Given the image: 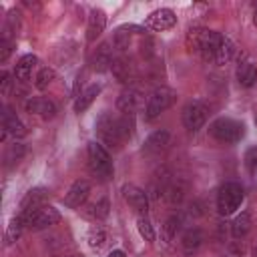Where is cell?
<instances>
[{"instance_id":"6da1fadb","label":"cell","mask_w":257,"mask_h":257,"mask_svg":"<svg viewBox=\"0 0 257 257\" xmlns=\"http://www.w3.org/2000/svg\"><path fill=\"white\" fill-rule=\"evenodd\" d=\"M185 42H187L189 52H195L203 60L219 64V66L231 62V58L235 56V44L231 42V38L223 36L221 32L209 30V28H201V26L189 28Z\"/></svg>"},{"instance_id":"7a4b0ae2","label":"cell","mask_w":257,"mask_h":257,"mask_svg":"<svg viewBox=\"0 0 257 257\" xmlns=\"http://www.w3.org/2000/svg\"><path fill=\"white\" fill-rule=\"evenodd\" d=\"M94 128H96L98 139L104 145H108L112 149H120L122 143L133 135V114L114 116L112 112L104 110L98 114Z\"/></svg>"},{"instance_id":"3957f363","label":"cell","mask_w":257,"mask_h":257,"mask_svg":"<svg viewBox=\"0 0 257 257\" xmlns=\"http://www.w3.org/2000/svg\"><path fill=\"white\" fill-rule=\"evenodd\" d=\"M86 167H88L90 175L100 183L110 181L114 175V167H112V159H110L108 151L104 149V145H100L96 141L88 143V147H86Z\"/></svg>"},{"instance_id":"277c9868","label":"cell","mask_w":257,"mask_h":257,"mask_svg":"<svg viewBox=\"0 0 257 257\" xmlns=\"http://www.w3.org/2000/svg\"><path fill=\"white\" fill-rule=\"evenodd\" d=\"M209 135L219 141V143H225V145H235L243 139L245 135V126L243 122L235 120V118H229V116H219L215 118L211 124H209Z\"/></svg>"},{"instance_id":"5b68a950","label":"cell","mask_w":257,"mask_h":257,"mask_svg":"<svg viewBox=\"0 0 257 257\" xmlns=\"http://www.w3.org/2000/svg\"><path fill=\"white\" fill-rule=\"evenodd\" d=\"M24 229L28 231H40V229H48L52 225H56L60 221V213L52 207V205H42L38 209L26 211V213H18Z\"/></svg>"},{"instance_id":"8992f818","label":"cell","mask_w":257,"mask_h":257,"mask_svg":"<svg viewBox=\"0 0 257 257\" xmlns=\"http://www.w3.org/2000/svg\"><path fill=\"white\" fill-rule=\"evenodd\" d=\"M243 199H245L243 187L235 181H227L221 185V189L217 193V209L223 217H229L241 207Z\"/></svg>"},{"instance_id":"52a82bcc","label":"cell","mask_w":257,"mask_h":257,"mask_svg":"<svg viewBox=\"0 0 257 257\" xmlns=\"http://www.w3.org/2000/svg\"><path fill=\"white\" fill-rule=\"evenodd\" d=\"M177 100V92L169 86H159L151 92L149 100H147V106H145V116L151 120L155 116H159L161 112H165L167 108L173 106V102Z\"/></svg>"},{"instance_id":"ba28073f","label":"cell","mask_w":257,"mask_h":257,"mask_svg":"<svg viewBox=\"0 0 257 257\" xmlns=\"http://www.w3.org/2000/svg\"><path fill=\"white\" fill-rule=\"evenodd\" d=\"M209 112H211V108L203 100H191V102H187L185 108H183V114H181L185 128L191 131V133H197L199 128L205 126V122L209 118Z\"/></svg>"},{"instance_id":"9c48e42d","label":"cell","mask_w":257,"mask_h":257,"mask_svg":"<svg viewBox=\"0 0 257 257\" xmlns=\"http://www.w3.org/2000/svg\"><path fill=\"white\" fill-rule=\"evenodd\" d=\"M147 106L145 104V92L139 88V86H128L124 88L118 98H116V108L122 112V114H133L137 112L139 108Z\"/></svg>"},{"instance_id":"30bf717a","label":"cell","mask_w":257,"mask_h":257,"mask_svg":"<svg viewBox=\"0 0 257 257\" xmlns=\"http://www.w3.org/2000/svg\"><path fill=\"white\" fill-rule=\"evenodd\" d=\"M24 108L28 114H34L42 120H50L56 116V104L46 96H30L24 100Z\"/></svg>"},{"instance_id":"8fae6325","label":"cell","mask_w":257,"mask_h":257,"mask_svg":"<svg viewBox=\"0 0 257 257\" xmlns=\"http://www.w3.org/2000/svg\"><path fill=\"white\" fill-rule=\"evenodd\" d=\"M177 24V16L171 8H159V10H153L147 18H145V26L155 30V32H163V30H169Z\"/></svg>"},{"instance_id":"7c38bea8","label":"cell","mask_w":257,"mask_h":257,"mask_svg":"<svg viewBox=\"0 0 257 257\" xmlns=\"http://www.w3.org/2000/svg\"><path fill=\"white\" fill-rule=\"evenodd\" d=\"M171 147V135L169 131L161 128V131H155L143 145V153L147 157H161L167 149Z\"/></svg>"},{"instance_id":"4fadbf2b","label":"cell","mask_w":257,"mask_h":257,"mask_svg":"<svg viewBox=\"0 0 257 257\" xmlns=\"http://www.w3.org/2000/svg\"><path fill=\"white\" fill-rule=\"evenodd\" d=\"M88 195H90V183L84 181V179H78V181H74V183L70 185V189L66 191V195H64V205L70 207V209L82 207V205L86 203Z\"/></svg>"},{"instance_id":"5bb4252c","label":"cell","mask_w":257,"mask_h":257,"mask_svg":"<svg viewBox=\"0 0 257 257\" xmlns=\"http://www.w3.org/2000/svg\"><path fill=\"white\" fill-rule=\"evenodd\" d=\"M122 199L128 203L131 209H135L141 215L147 213V209H149V197H147L145 189H141L139 185H133V183L124 185L122 187Z\"/></svg>"},{"instance_id":"9a60e30c","label":"cell","mask_w":257,"mask_h":257,"mask_svg":"<svg viewBox=\"0 0 257 257\" xmlns=\"http://www.w3.org/2000/svg\"><path fill=\"white\" fill-rule=\"evenodd\" d=\"M8 135H12L14 139H22V137L28 135V128H26V124L18 118V114H16L14 110L4 108V114H2V141H4Z\"/></svg>"},{"instance_id":"2e32d148","label":"cell","mask_w":257,"mask_h":257,"mask_svg":"<svg viewBox=\"0 0 257 257\" xmlns=\"http://www.w3.org/2000/svg\"><path fill=\"white\" fill-rule=\"evenodd\" d=\"M235 76H237V82L243 88H251L257 82V64H255V60L249 58V56H243L237 64Z\"/></svg>"},{"instance_id":"e0dca14e","label":"cell","mask_w":257,"mask_h":257,"mask_svg":"<svg viewBox=\"0 0 257 257\" xmlns=\"http://www.w3.org/2000/svg\"><path fill=\"white\" fill-rule=\"evenodd\" d=\"M112 62H114V58H112V50H110L108 42H102L100 46H96V50L90 56V68L96 72H104V70L112 68Z\"/></svg>"},{"instance_id":"ac0fdd59","label":"cell","mask_w":257,"mask_h":257,"mask_svg":"<svg viewBox=\"0 0 257 257\" xmlns=\"http://www.w3.org/2000/svg\"><path fill=\"white\" fill-rule=\"evenodd\" d=\"M112 74L116 76L118 82L128 84V82L135 80V76H137V68H135L133 60H128L126 56H120V58H116V60L112 62Z\"/></svg>"},{"instance_id":"d6986e66","label":"cell","mask_w":257,"mask_h":257,"mask_svg":"<svg viewBox=\"0 0 257 257\" xmlns=\"http://www.w3.org/2000/svg\"><path fill=\"white\" fill-rule=\"evenodd\" d=\"M46 199H48V191L44 187L30 189L20 201V213H26V211H32V209H38V207L46 205Z\"/></svg>"},{"instance_id":"ffe728a7","label":"cell","mask_w":257,"mask_h":257,"mask_svg":"<svg viewBox=\"0 0 257 257\" xmlns=\"http://www.w3.org/2000/svg\"><path fill=\"white\" fill-rule=\"evenodd\" d=\"M38 64V58L34 54H24L18 58V62L14 64V78L20 80V82H26L30 76H32V70L36 68Z\"/></svg>"},{"instance_id":"44dd1931","label":"cell","mask_w":257,"mask_h":257,"mask_svg":"<svg viewBox=\"0 0 257 257\" xmlns=\"http://www.w3.org/2000/svg\"><path fill=\"white\" fill-rule=\"evenodd\" d=\"M104 24H106V16L102 10H92L90 16H88V24H86V40L88 42H94L102 30H104Z\"/></svg>"},{"instance_id":"7402d4cb","label":"cell","mask_w":257,"mask_h":257,"mask_svg":"<svg viewBox=\"0 0 257 257\" xmlns=\"http://www.w3.org/2000/svg\"><path fill=\"white\" fill-rule=\"evenodd\" d=\"M80 213H82V217H86V219L100 221V219H104V217L108 215V199L102 197V199H96V201H92V203H88V205H82Z\"/></svg>"},{"instance_id":"603a6c76","label":"cell","mask_w":257,"mask_h":257,"mask_svg":"<svg viewBox=\"0 0 257 257\" xmlns=\"http://www.w3.org/2000/svg\"><path fill=\"white\" fill-rule=\"evenodd\" d=\"M100 94V86L98 84H90V86H86L80 94H76V98H74V112H84L92 102H94V98Z\"/></svg>"},{"instance_id":"cb8c5ba5","label":"cell","mask_w":257,"mask_h":257,"mask_svg":"<svg viewBox=\"0 0 257 257\" xmlns=\"http://www.w3.org/2000/svg\"><path fill=\"white\" fill-rule=\"evenodd\" d=\"M253 227V219H251V211H243L241 215L235 217L233 225H231V233L235 239H243Z\"/></svg>"},{"instance_id":"d4e9b609","label":"cell","mask_w":257,"mask_h":257,"mask_svg":"<svg viewBox=\"0 0 257 257\" xmlns=\"http://www.w3.org/2000/svg\"><path fill=\"white\" fill-rule=\"evenodd\" d=\"M201 245H203V231L201 229L193 227V229L185 231V235L181 239V247H183L185 253H195Z\"/></svg>"},{"instance_id":"484cf974","label":"cell","mask_w":257,"mask_h":257,"mask_svg":"<svg viewBox=\"0 0 257 257\" xmlns=\"http://www.w3.org/2000/svg\"><path fill=\"white\" fill-rule=\"evenodd\" d=\"M179 227H181V219H179L177 215L167 217V221H165V223H163V227H161V235H163L165 243H171V241L177 237Z\"/></svg>"},{"instance_id":"4316f807","label":"cell","mask_w":257,"mask_h":257,"mask_svg":"<svg viewBox=\"0 0 257 257\" xmlns=\"http://www.w3.org/2000/svg\"><path fill=\"white\" fill-rule=\"evenodd\" d=\"M52 80H54V70L48 68V66H42V68H38V72H36V76H34V86H36L38 90H44V88L50 86Z\"/></svg>"},{"instance_id":"83f0119b","label":"cell","mask_w":257,"mask_h":257,"mask_svg":"<svg viewBox=\"0 0 257 257\" xmlns=\"http://www.w3.org/2000/svg\"><path fill=\"white\" fill-rule=\"evenodd\" d=\"M104 243H106V233H104V229H102L100 225H94V227L88 231V245H90L92 249L100 251V249L104 247Z\"/></svg>"},{"instance_id":"f1b7e54d","label":"cell","mask_w":257,"mask_h":257,"mask_svg":"<svg viewBox=\"0 0 257 257\" xmlns=\"http://www.w3.org/2000/svg\"><path fill=\"white\" fill-rule=\"evenodd\" d=\"M137 229H139V233H141V237L145 241H155V231H153V225H151V221L147 217L141 215L137 219Z\"/></svg>"},{"instance_id":"f546056e","label":"cell","mask_w":257,"mask_h":257,"mask_svg":"<svg viewBox=\"0 0 257 257\" xmlns=\"http://www.w3.org/2000/svg\"><path fill=\"white\" fill-rule=\"evenodd\" d=\"M22 229H24V225H22V221H20V217H16V219H12L10 221V225H8V231H6V245H10V243H14L18 237H20V233H22Z\"/></svg>"},{"instance_id":"4dcf8cb0","label":"cell","mask_w":257,"mask_h":257,"mask_svg":"<svg viewBox=\"0 0 257 257\" xmlns=\"http://www.w3.org/2000/svg\"><path fill=\"white\" fill-rule=\"evenodd\" d=\"M243 161H245L247 171H249V173H255V171H257V147H249V149L245 151Z\"/></svg>"},{"instance_id":"1f68e13d","label":"cell","mask_w":257,"mask_h":257,"mask_svg":"<svg viewBox=\"0 0 257 257\" xmlns=\"http://www.w3.org/2000/svg\"><path fill=\"white\" fill-rule=\"evenodd\" d=\"M2 96H8V92H10V76H8V72H2Z\"/></svg>"},{"instance_id":"d6a6232c","label":"cell","mask_w":257,"mask_h":257,"mask_svg":"<svg viewBox=\"0 0 257 257\" xmlns=\"http://www.w3.org/2000/svg\"><path fill=\"white\" fill-rule=\"evenodd\" d=\"M225 257H241V247H239L237 243L229 245L227 251H225Z\"/></svg>"},{"instance_id":"836d02e7","label":"cell","mask_w":257,"mask_h":257,"mask_svg":"<svg viewBox=\"0 0 257 257\" xmlns=\"http://www.w3.org/2000/svg\"><path fill=\"white\" fill-rule=\"evenodd\" d=\"M108 257H126V255H124V251L114 249V251H110V253H108Z\"/></svg>"},{"instance_id":"e575fe53","label":"cell","mask_w":257,"mask_h":257,"mask_svg":"<svg viewBox=\"0 0 257 257\" xmlns=\"http://www.w3.org/2000/svg\"><path fill=\"white\" fill-rule=\"evenodd\" d=\"M253 24L257 26V8H255V12H253Z\"/></svg>"},{"instance_id":"d590c367","label":"cell","mask_w":257,"mask_h":257,"mask_svg":"<svg viewBox=\"0 0 257 257\" xmlns=\"http://www.w3.org/2000/svg\"><path fill=\"white\" fill-rule=\"evenodd\" d=\"M68 257H80V255H68Z\"/></svg>"},{"instance_id":"8d00e7d4","label":"cell","mask_w":257,"mask_h":257,"mask_svg":"<svg viewBox=\"0 0 257 257\" xmlns=\"http://www.w3.org/2000/svg\"><path fill=\"white\" fill-rule=\"evenodd\" d=\"M253 253H255V257H257V247H255V251H253Z\"/></svg>"},{"instance_id":"74e56055","label":"cell","mask_w":257,"mask_h":257,"mask_svg":"<svg viewBox=\"0 0 257 257\" xmlns=\"http://www.w3.org/2000/svg\"><path fill=\"white\" fill-rule=\"evenodd\" d=\"M255 124H257V114H255Z\"/></svg>"}]
</instances>
